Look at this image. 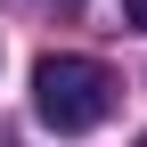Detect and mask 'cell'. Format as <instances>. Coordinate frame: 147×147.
<instances>
[{
    "label": "cell",
    "mask_w": 147,
    "mask_h": 147,
    "mask_svg": "<svg viewBox=\"0 0 147 147\" xmlns=\"http://www.w3.org/2000/svg\"><path fill=\"white\" fill-rule=\"evenodd\" d=\"M33 115H41L49 131H65V139L98 131V123L115 115V74L98 57H41L33 65Z\"/></svg>",
    "instance_id": "obj_1"
},
{
    "label": "cell",
    "mask_w": 147,
    "mask_h": 147,
    "mask_svg": "<svg viewBox=\"0 0 147 147\" xmlns=\"http://www.w3.org/2000/svg\"><path fill=\"white\" fill-rule=\"evenodd\" d=\"M123 16H131V25H139V33H147V0H123Z\"/></svg>",
    "instance_id": "obj_2"
},
{
    "label": "cell",
    "mask_w": 147,
    "mask_h": 147,
    "mask_svg": "<svg viewBox=\"0 0 147 147\" xmlns=\"http://www.w3.org/2000/svg\"><path fill=\"white\" fill-rule=\"evenodd\" d=\"M139 147H147V139H139Z\"/></svg>",
    "instance_id": "obj_3"
}]
</instances>
